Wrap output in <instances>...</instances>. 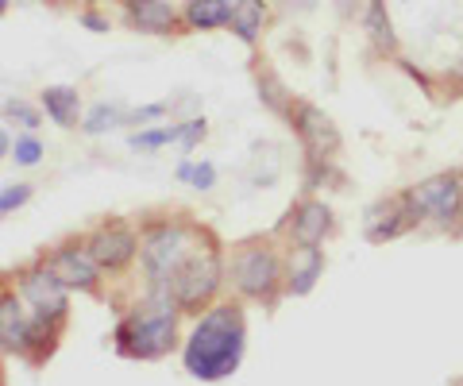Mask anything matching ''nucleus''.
I'll list each match as a JSON object with an SVG mask.
<instances>
[{
	"mask_svg": "<svg viewBox=\"0 0 463 386\" xmlns=\"http://www.w3.org/2000/svg\"><path fill=\"white\" fill-rule=\"evenodd\" d=\"M243 360V317L236 306H221L209 317H201L194 328L190 344H185V371L194 379L216 382L232 375Z\"/></svg>",
	"mask_w": 463,
	"mask_h": 386,
	"instance_id": "f257e3e1",
	"label": "nucleus"
},
{
	"mask_svg": "<svg viewBox=\"0 0 463 386\" xmlns=\"http://www.w3.org/2000/svg\"><path fill=\"white\" fill-rule=\"evenodd\" d=\"M417 221H429L444 232H463V182L459 170H444L405 190Z\"/></svg>",
	"mask_w": 463,
	"mask_h": 386,
	"instance_id": "f03ea898",
	"label": "nucleus"
},
{
	"mask_svg": "<svg viewBox=\"0 0 463 386\" xmlns=\"http://www.w3.org/2000/svg\"><path fill=\"white\" fill-rule=\"evenodd\" d=\"M170 344H174V313L166 297L151 302L120 328V352L136 355V360H155V355L170 352Z\"/></svg>",
	"mask_w": 463,
	"mask_h": 386,
	"instance_id": "7ed1b4c3",
	"label": "nucleus"
},
{
	"mask_svg": "<svg viewBox=\"0 0 463 386\" xmlns=\"http://www.w3.org/2000/svg\"><path fill=\"white\" fill-rule=\"evenodd\" d=\"M194 259L190 251V228L182 224H166L143 244V263H147V275L155 282H170L178 270Z\"/></svg>",
	"mask_w": 463,
	"mask_h": 386,
	"instance_id": "20e7f679",
	"label": "nucleus"
},
{
	"mask_svg": "<svg viewBox=\"0 0 463 386\" xmlns=\"http://www.w3.org/2000/svg\"><path fill=\"white\" fill-rule=\"evenodd\" d=\"M166 286H170L174 302L185 306V309H194V306H201V302H209L213 290L221 286V259H216L213 251L194 255V259L185 263Z\"/></svg>",
	"mask_w": 463,
	"mask_h": 386,
	"instance_id": "39448f33",
	"label": "nucleus"
},
{
	"mask_svg": "<svg viewBox=\"0 0 463 386\" xmlns=\"http://www.w3.org/2000/svg\"><path fill=\"white\" fill-rule=\"evenodd\" d=\"M236 286L251 297H270L279 286V259L270 248H248L236 259Z\"/></svg>",
	"mask_w": 463,
	"mask_h": 386,
	"instance_id": "423d86ee",
	"label": "nucleus"
},
{
	"mask_svg": "<svg viewBox=\"0 0 463 386\" xmlns=\"http://www.w3.org/2000/svg\"><path fill=\"white\" fill-rule=\"evenodd\" d=\"M413 224H421L417 221V212L410 205V197H390V202H379V205H371L367 209V217H364V228H367V240H374V244H383V240H394L402 232H410Z\"/></svg>",
	"mask_w": 463,
	"mask_h": 386,
	"instance_id": "0eeeda50",
	"label": "nucleus"
},
{
	"mask_svg": "<svg viewBox=\"0 0 463 386\" xmlns=\"http://www.w3.org/2000/svg\"><path fill=\"white\" fill-rule=\"evenodd\" d=\"M294 124H298V136H301V143L309 147L313 159H332V155L340 151V132H336V124H332L328 112H321L317 105H298Z\"/></svg>",
	"mask_w": 463,
	"mask_h": 386,
	"instance_id": "6e6552de",
	"label": "nucleus"
},
{
	"mask_svg": "<svg viewBox=\"0 0 463 386\" xmlns=\"http://www.w3.org/2000/svg\"><path fill=\"white\" fill-rule=\"evenodd\" d=\"M24 297L35 306V313L43 321H58L66 309V282L54 275V270H32L24 278Z\"/></svg>",
	"mask_w": 463,
	"mask_h": 386,
	"instance_id": "1a4fd4ad",
	"label": "nucleus"
},
{
	"mask_svg": "<svg viewBox=\"0 0 463 386\" xmlns=\"http://www.w3.org/2000/svg\"><path fill=\"white\" fill-rule=\"evenodd\" d=\"M325 275V255L321 248H309V244H298L289 251V294H309L317 278Z\"/></svg>",
	"mask_w": 463,
	"mask_h": 386,
	"instance_id": "9d476101",
	"label": "nucleus"
},
{
	"mask_svg": "<svg viewBox=\"0 0 463 386\" xmlns=\"http://www.w3.org/2000/svg\"><path fill=\"white\" fill-rule=\"evenodd\" d=\"M90 255H93V263H100V267H124L136 255V236L124 232V228H105V232L93 236Z\"/></svg>",
	"mask_w": 463,
	"mask_h": 386,
	"instance_id": "9b49d317",
	"label": "nucleus"
},
{
	"mask_svg": "<svg viewBox=\"0 0 463 386\" xmlns=\"http://www.w3.org/2000/svg\"><path fill=\"white\" fill-rule=\"evenodd\" d=\"M328 232H332V212L325 202H306L294 212V244L317 248Z\"/></svg>",
	"mask_w": 463,
	"mask_h": 386,
	"instance_id": "f8f14e48",
	"label": "nucleus"
},
{
	"mask_svg": "<svg viewBox=\"0 0 463 386\" xmlns=\"http://www.w3.org/2000/svg\"><path fill=\"white\" fill-rule=\"evenodd\" d=\"M51 270L58 278H62L66 286H81V290H90V286L97 282V263H93V255H81V251H58L54 259H51Z\"/></svg>",
	"mask_w": 463,
	"mask_h": 386,
	"instance_id": "ddd939ff",
	"label": "nucleus"
},
{
	"mask_svg": "<svg viewBox=\"0 0 463 386\" xmlns=\"http://www.w3.org/2000/svg\"><path fill=\"white\" fill-rule=\"evenodd\" d=\"M128 16H132L139 32H151V35L170 32L174 20H178L166 0H128Z\"/></svg>",
	"mask_w": 463,
	"mask_h": 386,
	"instance_id": "4468645a",
	"label": "nucleus"
},
{
	"mask_svg": "<svg viewBox=\"0 0 463 386\" xmlns=\"http://www.w3.org/2000/svg\"><path fill=\"white\" fill-rule=\"evenodd\" d=\"M27 336H32V328H27V317L16 297H0V344L20 352L27 348Z\"/></svg>",
	"mask_w": 463,
	"mask_h": 386,
	"instance_id": "2eb2a0df",
	"label": "nucleus"
},
{
	"mask_svg": "<svg viewBox=\"0 0 463 386\" xmlns=\"http://www.w3.org/2000/svg\"><path fill=\"white\" fill-rule=\"evenodd\" d=\"M263 20H267V8L263 0H236V8H232V32H236L243 42H255L259 32H263Z\"/></svg>",
	"mask_w": 463,
	"mask_h": 386,
	"instance_id": "dca6fc26",
	"label": "nucleus"
},
{
	"mask_svg": "<svg viewBox=\"0 0 463 386\" xmlns=\"http://www.w3.org/2000/svg\"><path fill=\"white\" fill-rule=\"evenodd\" d=\"M364 27H367V35L374 39V47H379V51H394L398 47L394 24H390V16H386V0H367Z\"/></svg>",
	"mask_w": 463,
	"mask_h": 386,
	"instance_id": "f3484780",
	"label": "nucleus"
},
{
	"mask_svg": "<svg viewBox=\"0 0 463 386\" xmlns=\"http://www.w3.org/2000/svg\"><path fill=\"white\" fill-rule=\"evenodd\" d=\"M43 105H47L54 124H62V127H70L78 120V93L66 89V85H54V89L43 93Z\"/></svg>",
	"mask_w": 463,
	"mask_h": 386,
	"instance_id": "a211bd4d",
	"label": "nucleus"
},
{
	"mask_svg": "<svg viewBox=\"0 0 463 386\" xmlns=\"http://www.w3.org/2000/svg\"><path fill=\"white\" fill-rule=\"evenodd\" d=\"M228 20H232L228 0H194L190 5V24L194 27H221Z\"/></svg>",
	"mask_w": 463,
	"mask_h": 386,
	"instance_id": "6ab92c4d",
	"label": "nucleus"
},
{
	"mask_svg": "<svg viewBox=\"0 0 463 386\" xmlns=\"http://www.w3.org/2000/svg\"><path fill=\"white\" fill-rule=\"evenodd\" d=\"M185 127H190V124H166V127H158V132H139L132 139V147H163V143L185 139Z\"/></svg>",
	"mask_w": 463,
	"mask_h": 386,
	"instance_id": "aec40b11",
	"label": "nucleus"
},
{
	"mask_svg": "<svg viewBox=\"0 0 463 386\" xmlns=\"http://www.w3.org/2000/svg\"><path fill=\"white\" fill-rule=\"evenodd\" d=\"M116 117H120V112H116V108L100 105V108L93 112V117H90V124H85V132H90V136H100V132H105V127H112V124H116Z\"/></svg>",
	"mask_w": 463,
	"mask_h": 386,
	"instance_id": "412c9836",
	"label": "nucleus"
},
{
	"mask_svg": "<svg viewBox=\"0 0 463 386\" xmlns=\"http://www.w3.org/2000/svg\"><path fill=\"white\" fill-rule=\"evenodd\" d=\"M27 197H32V185H12V190L0 193V217H5L8 209H20Z\"/></svg>",
	"mask_w": 463,
	"mask_h": 386,
	"instance_id": "4be33fe9",
	"label": "nucleus"
},
{
	"mask_svg": "<svg viewBox=\"0 0 463 386\" xmlns=\"http://www.w3.org/2000/svg\"><path fill=\"white\" fill-rule=\"evenodd\" d=\"M178 174H182V178H194V185H201V190H209L213 178H216V170H213L209 163H201V166H182Z\"/></svg>",
	"mask_w": 463,
	"mask_h": 386,
	"instance_id": "5701e85b",
	"label": "nucleus"
},
{
	"mask_svg": "<svg viewBox=\"0 0 463 386\" xmlns=\"http://www.w3.org/2000/svg\"><path fill=\"white\" fill-rule=\"evenodd\" d=\"M39 155H43V147H39L35 139H20V143H16V163L35 166V163H39Z\"/></svg>",
	"mask_w": 463,
	"mask_h": 386,
	"instance_id": "b1692460",
	"label": "nucleus"
},
{
	"mask_svg": "<svg viewBox=\"0 0 463 386\" xmlns=\"http://www.w3.org/2000/svg\"><path fill=\"white\" fill-rule=\"evenodd\" d=\"M8 112H12V117H20L27 127H35V112H32V108H24V105L12 101V105H8Z\"/></svg>",
	"mask_w": 463,
	"mask_h": 386,
	"instance_id": "393cba45",
	"label": "nucleus"
},
{
	"mask_svg": "<svg viewBox=\"0 0 463 386\" xmlns=\"http://www.w3.org/2000/svg\"><path fill=\"white\" fill-rule=\"evenodd\" d=\"M279 5L286 12H309V8H317V0H279Z\"/></svg>",
	"mask_w": 463,
	"mask_h": 386,
	"instance_id": "a878e982",
	"label": "nucleus"
},
{
	"mask_svg": "<svg viewBox=\"0 0 463 386\" xmlns=\"http://www.w3.org/2000/svg\"><path fill=\"white\" fill-rule=\"evenodd\" d=\"M336 8H340V16H355L359 0H336Z\"/></svg>",
	"mask_w": 463,
	"mask_h": 386,
	"instance_id": "bb28decb",
	"label": "nucleus"
},
{
	"mask_svg": "<svg viewBox=\"0 0 463 386\" xmlns=\"http://www.w3.org/2000/svg\"><path fill=\"white\" fill-rule=\"evenodd\" d=\"M0 155H8V136L0 132Z\"/></svg>",
	"mask_w": 463,
	"mask_h": 386,
	"instance_id": "cd10ccee",
	"label": "nucleus"
},
{
	"mask_svg": "<svg viewBox=\"0 0 463 386\" xmlns=\"http://www.w3.org/2000/svg\"><path fill=\"white\" fill-rule=\"evenodd\" d=\"M0 16H5V0H0Z\"/></svg>",
	"mask_w": 463,
	"mask_h": 386,
	"instance_id": "c85d7f7f",
	"label": "nucleus"
},
{
	"mask_svg": "<svg viewBox=\"0 0 463 386\" xmlns=\"http://www.w3.org/2000/svg\"><path fill=\"white\" fill-rule=\"evenodd\" d=\"M459 74H463V62H459Z\"/></svg>",
	"mask_w": 463,
	"mask_h": 386,
	"instance_id": "c756f323",
	"label": "nucleus"
},
{
	"mask_svg": "<svg viewBox=\"0 0 463 386\" xmlns=\"http://www.w3.org/2000/svg\"><path fill=\"white\" fill-rule=\"evenodd\" d=\"M459 182H463V170H459Z\"/></svg>",
	"mask_w": 463,
	"mask_h": 386,
	"instance_id": "7c9ffc66",
	"label": "nucleus"
},
{
	"mask_svg": "<svg viewBox=\"0 0 463 386\" xmlns=\"http://www.w3.org/2000/svg\"><path fill=\"white\" fill-rule=\"evenodd\" d=\"M459 386H463V382H459Z\"/></svg>",
	"mask_w": 463,
	"mask_h": 386,
	"instance_id": "2f4dec72",
	"label": "nucleus"
}]
</instances>
